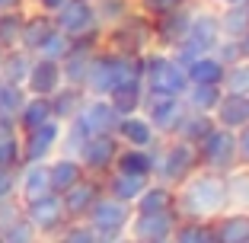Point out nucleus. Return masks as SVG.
Returning <instances> with one entry per match:
<instances>
[{
  "instance_id": "f257e3e1",
  "label": "nucleus",
  "mask_w": 249,
  "mask_h": 243,
  "mask_svg": "<svg viewBox=\"0 0 249 243\" xmlns=\"http://www.w3.org/2000/svg\"><path fill=\"white\" fill-rule=\"evenodd\" d=\"M230 205L224 173L198 167L182 186H176V211L182 221H214Z\"/></svg>"
},
{
  "instance_id": "f03ea898",
  "label": "nucleus",
  "mask_w": 249,
  "mask_h": 243,
  "mask_svg": "<svg viewBox=\"0 0 249 243\" xmlns=\"http://www.w3.org/2000/svg\"><path fill=\"white\" fill-rule=\"evenodd\" d=\"M198 169V154L192 144L179 138H160V144L154 148V169H150V179L163 186H182L185 179Z\"/></svg>"
},
{
  "instance_id": "7ed1b4c3",
  "label": "nucleus",
  "mask_w": 249,
  "mask_h": 243,
  "mask_svg": "<svg viewBox=\"0 0 249 243\" xmlns=\"http://www.w3.org/2000/svg\"><path fill=\"white\" fill-rule=\"evenodd\" d=\"M103 48L128 58H144L154 48V19H147L144 13H128L115 26L103 29Z\"/></svg>"
},
{
  "instance_id": "20e7f679",
  "label": "nucleus",
  "mask_w": 249,
  "mask_h": 243,
  "mask_svg": "<svg viewBox=\"0 0 249 243\" xmlns=\"http://www.w3.org/2000/svg\"><path fill=\"white\" fill-rule=\"evenodd\" d=\"M220 42V22H217V10L211 7H195L192 10V19H189V32H185V38L173 48V58L179 61V64H192L195 58H201V55H211L214 48H217Z\"/></svg>"
},
{
  "instance_id": "39448f33",
  "label": "nucleus",
  "mask_w": 249,
  "mask_h": 243,
  "mask_svg": "<svg viewBox=\"0 0 249 243\" xmlns=\"http://www.w3.org/2000/svg\"><path fill=\"white\" fill-rule=\"evenodd\" d=\"M141 61H144V93L147 96H182L185 93V87H189L185 67L169 52L150 48Z\"/></svg>"
},
{
  "instance_id": "423d86ee",
  "label": "nucleus",
  "mask_w": 249,
  "mask_h": 243,
  "mask_svg": "<svg viewBox=\"0 0 249 243\" xmlns=\"http://www.w3.org/2000/svg\"><path fill=\"white\" fill-rule=\"evenodd\" d=\"M134 208L124 205V202H115L112 195H103V199L93 205V211L87 214V224L93 227L96 243H118L124 234H128V221H131Z\"/></svg>"
},
{
  "instance_id": "0eeeda50",
  "label": "nucleus",
  "mask_w": 249,
  "mask_h": 243,
  "mask_svg": "<svg viewBox=\"0 0 249 243\" xmlns=\"http://www.w3.org/2000/svg\"><path fill=\"white\" fill-rule=\"evenodd\" d=\"M198 154V167L201 169H214V173H230L236 163V131H227V128L214 125L205 138L195 144Z\"/></svg>"
},
{
  "instance_id": "6e6552de",
  "label": "nucleus",
  "mask_w": 249,
  "mask_h": 243,
  "mask_svg": "<svg viewBox=\"0 0 249 243\" xmlns=\"http://www.w3.org/2000/svg\"><path fill=\"white\" fill-rule=\"evenodd\" d=\"M52 19H54V26L71 38H83V36H93V32H103L93 0H64L52 13Z\"/></svg>"
},
{
  "instance_id": "1a4fd4ad",
  "label": "nucleus",
  "mask_w": 249,
  "mask_h": 243,
  "mask_svg": "<svg viewBox=\"0 0 249 243\" xmlns=\"http://www.w3.org/2000/svg\"><path fill=\"white\" fill-rule=\"evenodd\" d=\"M141 112L147 115V122L154 125V131L160 134V138H173L176 128H179V122H182V115L189 109H185L182 96H147L144 93Z\"/></svg>"
},
{
  "instance_id": "9d476101",
  "label": "nucleus",
  "mask_w": 249,
  "mask_h": 243,
  "mask_svg": "<svg viewBox=\"0 0 249 243\" xmlns=\"http://www.w3.org/2000/svg\"><path fill=\"white\" fill-rule=\"evenodd\" d=\"M179 211H147V214H131L128 221V237L134 243H157V240H169L173 230L179 227Z\"/></svg>"
},
{
  "instance_id": "9b49d317",
  "label": "nucleus",
  "mask_w": 249,
  "mask_h": 243,
  "mask_svg": "<svg viewBox=\"0 0 249 243\" xmlns=\"http://www.w3.org/2000/svg\"><path fill=\"white\" fill-rule=\"evenodd\" d=\"M61 122L58 118H48L45 125L29 128V131H19V150H22V163H45L52 160V154L58 150L61 141Z\"/></svg>"
},
{
  "instance_id": "f8f14e48",
  "label": "nucleus",
  "mask_w": 249,
  "mask_h": 243,
  "mask_svg": "<svg viewBox=\"0 0 249 243\" xmlns=\"http://www.w3.org/2000/svg\"><path fill=\"white\" fill-rule=\"evenodd\" d=\"M22 214H26V221H29L42 237L58 234V230L67 224L64 202H61V195H54V192H45V195H38V199L26 202V205H22Z\"/></svg>"
},
{
  "instance_id": "ddd939ff",
  "label": "nucleus",
  "mask_w": 249,
  "mask_h": 243,
  "mask_svg": "<svg viewBox=\"0 0 249 243\" xmlns=\"http://www.w3.org/2000/svg\"><path fill=\"white\" fill-rule=\"evenodd\" d=\"M118 150H122V144H118L115 134H93V138H87V144L80 148V154H77V160H80L83 173H109L112 167H115V157Z\"/></svg>"
},
{
  "instance_id": "4468645a",
  "label": "nucleus",
  "mask_w": 249,
  "mask_h": 243,
  "mask_svg": "<svg viewBox=\"0 0 249 243\" xmlns=\"http://www.w3.org/2000/svg\"><path fill=\"white\" fill-rule=\"evenodd\" d=\"M118 74V55L109 48H96L87 67V80H83V93L87 96H109L115 87Z\"/></svg>"
},
{
  "instance_id": "2eb2a0df",
  "label": "nucleus",
  "mask_w": 249,
  "mask_h": 243,
  "mask_svg": "<svg viewBox=\"0 0 249 243\" xmlns=\"http://www.w3.org/2000/svg\"><path fill=\"white\" fill-rule=\"evenodd\" d=\"M73 118H77V122L87 128V134L93 138V134H115L122 115L112 109V103L106 96H87V103L80 106V112Z\"/></svg>"
},
{
  "instance_id": "dca6fc26",
  "label": "nucleus",
  "mask_w": 249,
  "mask_h": 243,
  "mask_svg": "<svg viewBox=\"0 0 249 243\" xmlns=\"http://www.w3.org/2000/svg\"><path fill=\"white\" fill-rule=\"evenodd\" d=\"M106 195L103 183L93 176H83L77 186H71V189L61 195V202H64V214L67 221H87V214L93 211V205Z\"/></svg>"
},
{
  "instance_id": "f3484780",
  "label": "nucleus",
  "mask_w": 249,
  "mask_h": 243,
  "mask_svg": "<svg viewBox=\"0 0 249 243\" xmlns=\"http://www.w3.org/2000/svg\"><path fill=\"white\" fill-rule=\"evenodd\" d=\"M192 3H185V7L173 10V13L160 16V19H154V48H160V52H173L179 42L185 38V32H189V19H192Z\"/></svg>"
},
{
  "instance_id": "a211bd4d",
  "label": "nucleus",
  "mask_w": 249,
  "mask_h": 243,
  "mask_svg": "<svg viewBox=\"0 0 249 243\" xmlns=\"http://www.w3.org/2000/svg\"><path fill=\"white\" fill-rule=\"evenodd\" d=\"M115 138L122 148H141V150H154L160 144V134L154 131V125L147 122L144 112H134V115H122L115 128Z\"/></svg>"
},
{
  "instance_id": "6ab92c4d",
  "label": "nucleus",
  "mask_w": 249,
  "mask_h": 243,
  "mask_svg": "<svg viewBox=\"0 0 249 243\" xmlns=\"http://www.w3.org/2000/svg\"><path fill=\"white\" fill-rule=\"evenodd\" d=\"M64 77H61V64L58 61H48V58H32L29 67V77L22 83V90L29 96H52L61 90Z\"/></svg>"
},
{
  "instance_id": "aec40b11",
  "label": "nucleus",
  "mask_w": 249,
  "mask_h": 243,
  "mask_svg": "<svg viewBox=\"0 0 249 243\" xmlns=\"http://www.w3.org/2000/svg\"><path fill=\"white\" fill-rule=\"evenodd\" d=\"M211 115H214V125L227 128V131H240L243 125H249V96L224 93Z\"/></svg>"
},
{
  "instance_id": "412c9836",
  "label": "nucleus",
  "mask_w": 249,
  "mask_h": 243,
  "mask_svg": "<svg viewBox=\"0 0 249 243\" xmlns=\"http://www.w3.org/2000/svg\"><path fill=\"white\" fill-rule=\"evenodd\" d=\"M45 192H52V183H48V160L45 163H22L19 179H16V199L26 205V202L38 199Z\"/></svg>"
},
{
  "instance_id": "4be33fe9",
  "label": "nucleus",
  "mask_w": 249,
  "mask_h": 243,
  "mask_svg": "<svg viewBox=\"0 0 249 243\" xmlns=\"http://www.w3.org/2000/svg\"><path fill=\"white\" fill-rule=\"evenodd\" d=\"M147 183H150V176H134V173H118V169H109L103 189H106V195H112L115 202L134 205L138 195L147 189Z\"/></svg>"
},
{
  "instance_id": "5701e85b",
  "label": "nucleus",
  "mask_w": 249,
  "mask_h": 243,
  "mask_svg": "<svg viewBox=\"0 0 249 243\" xmlns=\"http://www.w3.org/2000/svg\"><path fill=\"white\" fill-rule=\"evenodd\" d=\"M217 243H249V211H224L211 221Z\"/></svg>"
},
{
  "instance_id": "b1692460",
  "label": "nucleus",
  "mask_w": 249,
  "mask_h": 243,
  "mask_svg": "<svg viewBox=\"0 0 249 243\" xmlns=\"http://www.w3.org/2000/svg\"><path fill=\"white\" fill-rule=\"evenodd\" d=\"M87 176L80 167V160L77 157H54V160H48V183H52V192L54 195H64L71 186H77L80 179Z\"/></svg>"
},
{
  "instance_id": "393cba45",
  "label": "nucleus",
  "mask_w": 249,
  "mask_h": 243,
  "mask_svg": "<svg viewBox=\"0 0 249 243\" xmlns=\"http://www.w3.org/2000/svg\"><path fill=\"white\" fill-rule=\"evenodd\" d=\"M131 208L138 214H147V211H173V208H176V189L150 179V183H147V189L138 195V202H134Z\"/></svg>"
},
{
  "instance_id": "a878e982",
  "label": "nucleus",
  "mask_w": 249,
  "mask_h": 243,
  "mask_svg": "<svg viewBox=\"0 0 249 243\" xmlns=\"http://www.w3.org/2000/svg\"><path fill=\"white\" fill-rule=\"evenodd\" d=\"M54 32V19L52 13H36V16H26L22 19V32H19V48L22 52L36 55L42 48V42Z\"/></svg>"
},
{
  "instance_id": "bb28decb",
  "label": "nucleus",
  "mask_w": 249,
  "mask_h": 243,
  "mask_svg": "<svg viewBox=\"0 0 249 243\" xmlns=\"http://www.w3.org/2000/svg\"><path fill=\"white\" fill-rule=\"evenodd\" d=\"M36 55L22 52V48H7L0 55V80L3 83H13V87H22L26 77H29V67Z\"/></svg>"
},
{
  "instance_id": "cd10ccee",
  "label": "nucleus",
  "mask_w": 249,
  "mask_h": 243,
  "mask_svg": "<svg viewBox=\"0 0 249 243\" xmlns=\"http://www.w3.org/2000/svg\"><path fill=\"white\" fill-rule=\"evenodd\" d=\"M106 99L112 103V109H115L118 115H134V112H141V106H144V80L118 83Z\"/></svg>"
},
{
  "instance_id": "c85d7f7f",
  "label": "nucleus",
  "mask_w": 249,
  "mask_h": 243,
  "mask_svg": "<svg viewBox=\"0 0 249 243\" xmlns=\"http://www.w3.org/2000/svg\"><path fill=\"white\" fill-rule=\"evenodd\" d=\"M224 74H227V67L220 64L214 55H201V58H195L192 64H185V77H189V83L220 87V83H224Z\"/></svg>"
},
{
  "instance_id": "c756f323",
  "label": "nucleus",
  "mask_w": 249,
  "mask_h": 243,
  "mask_svg": "<svg viewBox=\"0 0 249 243\" xmlns=\"http://www.w3.org/2000/svg\"><path fill=\"white\" fill-rule=\"evenodd\" d=\"M48 99H52V115L64 125V122H71V118L80 112V106L87 103V93H83L80 87H67V83H61V90L52 93Z\"/></svg>"
},
{
  "instance_id": "7c9ffc66",
  "label": "nucleus",
  "mask_w": 249,
  "mask_h": 243,
  "mask_svg": "<svg viewBox=\"0 0 249 243\" xmlns=\"http://www.w3.org/2000/svg\"><path fill=\"white\" fill-rule=\"evenodd\" d=\"M220 38H240L249 29V3H220Z\"/></svg>"
},
{
  "instance_id": "2f4dec72",
  "label": "nucleus",
  "mask_w": 249,
  "mask_h": 243,
  "mask_svg": "<svg viewBox=\"0 0 249 243\" xmlns=\"http://www.w3.org/2000/svg\"><path fill=\"white\" fill-rule=\"evenodd\" d=\"M52 115V99L48 96H26V103H22L19 115H16V128L19 131H29V128H38L45 125Z\"/></svg>"
},
{
  "instance_id": "473e14b6",
  "label": "nucleus",
  "mask_w": 249,
  "mask_h": 243,
  "mask_svg": "<svg viewBox=\"0 0 249 243\" xmlns=\"http://www.w3.org/2000/svg\"><path fill=\"white\" fill-rule=\"evenodd\" d=\"M224 183L230 211H249V167H233L230 173H224Z\"/></svg>"
},
{
  "instance_id": "72a5a7b5",
  "label": "nucleus",
  "mask_w": 249,
  "mask_h": 243,
  "mask_svg": "<svg viewBox=\"0 0 249 243\" xmlns=\"http://www.w3.org/2000/svg\"><path fill=\"white\" fill-rule=\"evenodd\" d=\"M220 96H224V87H205V83H189L182 93V103L185 109L192 112H208L211 115L214 109H217Z\"/></svg>"
},
{
  "instance_id": "f704fd0d",
  "label": "nucleus",
  "mask_w": 249,
  "mask_h": 243,
  "mask_svg": "<svg viewBox=\"0 0 249 243\" xmlns=\"http://www.w3.org/2000/svg\"><path fill=\"white\" fill-rule=\"evenodd\" d=\"M211 128H214V115H208V112H192L189 109L182 115V122H179V128H176V134H173V138H179V141H185V144H192V148H195V144L205 138Z\"/></svg>"
},
{
  "instance_id": "c9c22d12",
  "label": "nucleus",
  "mask_w": 249,
  "mask_h": 243,
  "mask_svg": "<svg viewBox=\"0 0 249 243\" xmlns=\"http://www.w3.org/2000/svg\"><path fill=\"white\" fill-rule=\"evenodd\" d=\"M112 169H118V173H134V176H150V169H154V150L122 148Z\"/></svg>"
},
{
  "instance_id": "e433bc0d",
  "label": "nucleus",
  "mask_w": 249,
  "mask_h": 243,
  "mask_svg": "<svg viewBox=\"0 0 249 243\" xmlns=\"http://www.w3.org/2000/svg\"><path fill=\"white\" fill-rule=\"evenodd\" d=\"M173 243H217L211 221H179L173 230Z\"/></svg>"
},
{
  "instance_id": "4c0bfd02",
  "label": "nucleus",
  "mask_w": 249,
  "mask_h": 243,
  "mask_svg": "<svg viewBox=\"0 0 249 243\" xmlns=\"http://www.w3.org/2000/svg\"><path fill=\"white\" fill-rule=\"evenodd\" d=\"M93 7H96V16H99V26L103 29H109L118 19H124L128 13H134L131 0H93Z\"/></svg>"
},
{
  "instance_id": "58836bf2",
  "label": "nucleus",
  "mask_w": 249,
  "mask_h": 243,
  "mask_svg": "<svg viewBox=\"0 0 249 243\" xmlns=\"http://www.w3.org/2000/svg\"><path fill=\"white\" fill-rule=\"evenodd\" d=\"M22 19L26 16L19 10H10V13H0V48H19V32H22Z\"/></svg>"
},
{
  "instance_id": "ea45409f",
  "label": "nucleus",
  "mask_w": 249,
  "mask_h": 243,
  "mask_svg": "<svg viewBox=\"0 0 249 243\" xmlns=\"http://www.w3.org/2000/svg\"><path fill=\"white\" fill-rule=\"evenodd\" d=\"M224 93H240V96H249V58H240L236 64L227 67L224 74Z\"/></svg>"
},
{
  "instance_id": "a19ab883",
  "label": "nucleus",
  "mask_w": 249,
  "mask_h": 243,
  "mask_svg": "<svg viewBox=\"0 0 249 243\" xmlns=\"http://www.w3.org/2000/svg\"><path fill=\"white\" fill-rule=\"evenodd\" d=\"M0 243H42V234L26 221V214H22L19 221H13L10 227L0 230Z\"/></svg>"
},
{
  "instance_id": "79ce46f5",
  "label": "nucleus",
  "mask_w": 249,
  "mask_h": 243,
  "mask_svg": "<svg viewBox=\"0 0 249 243\" xmlns=\"http://www.w3.org/2000/svg\"><path fill=\"white\" fill-rule=\"evenodd\" d=\"M71 45H73V38L71 36H64V32L54 26V32L48 38L42 42V48L36 52V58H48V61H61L67 52H71Z\"/></svg>"
},
{
  "instance_id": "37998d69",
  "label": "nucleus",
  "mask_w": 249,
  "mask_h": 243,
  "mask_svg": "<svg viewBox=\"0 0 249 243\" xmlns=\"http://www.w3.org/2000/svg\"><path fill=\"white\" fill-rule=\"evenodd\" d=\"M26 90L22 87H13V83H3L0 87V115L3 118H16L22 109V103H26Z\"/></svg>"
},
{
  "instance_id": "c03bdc74",
  "label": "nucleus",
  "mask_w": 249,
  "mask_h": 243,
  "mask_svg": "<svg viewBox=\"0 0 249 243\" xmlns=\"http://www.w3.org/2000/svg\"><path fill=\"white\" fill-rule=\"evenodd\" d=\"M54 237H58L54 243H96V234L87 221H67Z\"/></svg>"
},
{
  "instance_id": "a18cd8bd",
  "label": "nucleus",
  "mask_w": 249,
  "mask_h": 243,
  "mask_svg": "<svg viewBox=\"0 0 249 243\" xmlns=\"http://www.w3.org/2000/svg\"><path fill=\"white\" fill-rule=\"evenodd\" d=\"M189 0H141V13L147 16V19H160V16L173 13V10L185 7Z\"/></svg>"
},
{
  "instance_id": "49530a36",
  "label": "nucleus",
  "mask_w": 249,
  "mask_h": 243,
  "mask_svg": "<svg viewBox=\"0 0 249 243\" xmlns=\"http://www.w3.org/2000/svg\"><path fill=\"white\" fill-rule=\"evenodd\" d=\"M211 55H214V58H217L224 67H230V64H236V61H240V45H236V38H220L217 48H214Z\"/></svg>"
},
{
  "instance_id": "de8ad7c7",
  "label": "nucleus",
  "mask_w": 249,
  "mask_h": 243,
  "mask_svg": "<svg viewBox=\"0 0 249 243\" xmlns=\"http://www.w3.org/2000/svg\"><path fill=\"white\" fill-rule=\"evenodd\" d=\"M22 218V202L19 199H3L0 202V230L10 227L13 221H19Z\"/></svg>"
},
{
  "instance_id": "09e8293b",
  "label": "nucleus",
  "mask_w": 249,
  "mask_h": 243,
  "mask_svg": "<svg viewBox=\"0 0 249 243\" xmlns=\"http://www.w3.org/2000/svg\"><path fill=\"white\" fill-rule=\"evenodd\" d=\"M16 179H19V169H0V202L3 199H16Z\"/></svg>"
},
{
  "instance_id": "8fccbe9b",
  "label": "nucleus",
  "mask_w": 249,
  "mask_h": 243,
  "mask_svg": "<svg viewBox=\"0 0 249 243\" xmlns=\"http://www.w3.org/2000/svg\"><path fill=\"white\" fill-rule=\"evenodd\" d=\"M236 163L249 167V125H243L236 131Z\"/></svg>"
},
{
  "instance_id": "3c124183",
  "label": "nucleus",
  "mask_w": 249,
  "mask_h": 243,
  "mask_svg": "<svg viewBox=\"0 0 249 243\" xmlns=\"http://www.w3.org/2000/svg\"><path fill=\"white\" fill-rule=\"evenodd\" d=\"M236 45H240V58H249V29L236 38Z\"/></svg>"
},
{
  "instance_id": "603ef678",
  "label": "nucleus",
  "mask_w": 249,
  "mask_h": 243,
  "mask_svg": "<svg viewBox=\"0 0 249 243\" xmlns=\"http://www.w3.org/2000/svg\"><path fill=\"white\" fill-rule=\"evenodd\" d=\"M64 0H38V7H42V13H54V10L61 7Z\"/></svg>"
},
{
  "instance_id": "864d4df0",
  "label": "nucleus",
  "mask_w": 249,
  "mask_h": 243,
  "mask_svg": "<svg viewBox=\"0 0 249 243\" xmlns=\"http://www.w3.org/2000/svg\"><path fill=\"white\" fill-rule=\"evenodd\" d=\"M22 0H0V13H10V10H19Z\"/></svg>"
},
{
  "instance_id": "5fc2aeb1",
  "label": "nucleus",
  "mask_w": 249,
  "mask_h": 243,
  "mask_svg": "<svg viewBox=\"0 0 249 243\" xmlns=\"http://www.w3.org/2000/svg\"><path fill=\"white\" fill-rule=\"evenodd\" d=\"M220 3H249V0H220Z\"/></svg>"
},
{
  "instance_id": "6e6d98bb",
  "label": "nucleus",
  "mask_w": 249,
  "mask_h": 243,
  "mask_svg": "<svg viewBox=\"0 0 249 243\" xmlns=\"http://www.w3.org/2000/svg\"><path fill=\"white\" fill-rule=\"evenodd\" d=\"M118 243H134V240H131V237H128V234H124V237H122V240H118Z\"/></svg>"
},
{
  "instance_id": "4d7b16f0",
  "label": "nucleus",
  "mask_w": 249,
  "mask_h": 243,
  "mask_svg": "<svg viewBox=\"0 0 249 243\" xmlns=\"http://www.w3.org/2000/svg\"><path fill=\"white\" fill-rule=\"evenodd\" d=\"M157 243H173V237H169V240H157Z\"/></svg>"
},
{
  "instance_id": "13d9d810",
  "label": "nucleus",
  "mask_w": 249,
  "mask_h": 243,
  "mask_svg": "<svg viewBox=\"0 0 249 243\" xmlns=\"http://www.w3.org/2000/svg\"><path fill=\"white\" fill-rule=\"evenodd\" d=\"M208 3H220V0H208Z\"/></svg>"
},
{
  "instance_id": "bf43d9fd",
  "label": "nucleus",
  "mask_w": 249,
  "mask_h": 243,
  "mask_svg": "<svg viewBox=\"0 0 249 243\" xmlns=\"http://www.w3.org/2000/svg\"><path fill=\"white\" fill-rule=\"evenodd\" d=\"M0 87H3V80H0Z\"/></svg>"
},
{
  "instance_id": "052dcab7",
  "label": "nucleus",
  "mask_w": 249,
  "mask_h": 243,
  "mask_svg": "<svg viewBox=\"0 0 249 243\" xmlns=\"http://www.w3.org/2000/svg\"><path fill=\"white\" fill-rule=\"evenodd\" d=\"M0 55H3V48H0Z\"/></svg>"
}]
</instances>
